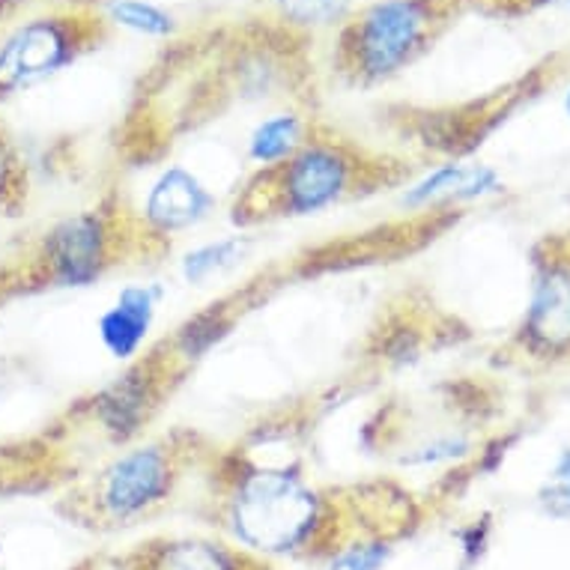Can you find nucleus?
<instances>
[{
    "label": "nucleus",
    "mask_w": 570,
    "mask_h": 570,
    "mask_svg": "<svg viewBox=\"0 0 570 570\" xmlns=\"http://www.w3.org/2000/svg\"><path fill=\"white\" fill-rule=\"evenodd\" d=\"M213 525L236 550L261 561H323L346 534L344 502L311 484L302 463L222 458L213 493Z\"/></svg>",
    "instance_id": "1"
},
{
    "label": "nucleus",
    "mask_w": 570,
    "mask_h": 570,
    "mask_svg": "<svg viewBox=\"0 0 570 570\" xmlns=\"http://www.w3.org/2000/svg\"><path fill=\"white\" fill-rule=\"evenodd\" d=\"M389 165L337 138L311 135L296 156L272 170H257L234 206V222L243 227L272 218H311L371 195L383 186Z\"/></svg>",
    "instance_id": "2"
},
{
    "label": "nucleus",
    "mask_w": 570,
    "mask_h": 570,
    "mask_svg": "<svg viewBox=\"0 0 570 570\" xmlns=\"http://www.w3.org/2000/svg\"><path fill=\"white\" fill-rule=\"evenodd\" d=\"M191 463L188 436H161L122 445L96 469L76 499V514L99 532H122L174 502Z\"/></svg>",
    "instance_id": "3"
},
{
    "label": "nucleus",
    "mask_w": 570,
    "mask_h": 570,
    "mask_svg": "<svg viewBox=\"0 0 570 570\" xmlns=\"http://www.w3.org/2000/svg\"><path fill=\"white\" fill-rule=\"evenodd\" d=\"M449 0H376L337 28V66L355 85H383L440 33Z\"/></svg>",
    "instance_id": "4"
},
{
    "label": "nucleus",
    "mask_w": 570,
    "mask_h": 570,
    "mask_svg": "<svg viewBox=\"0 0 570 570\" xmlns=\"http://www.w3.org/2000/svg\"><path fill=\"white\" fill-rule=\"evenodd\" d=\"M144 243V236L129 218H122L120 206H90L57 218L39 236L30 275L39 287L48 291H87L122 263V254L131 245Z\"/></svg>",
    "instance_id": "5"
},
{
    "label": "nucleus",
    "mask_w": 570,
    "mask_h": 570,
    "mask_svg": "<svg viewBox=\"0 0 570 570\" xmlns=\"http://www.w3.org/2000/svg\"><path fill=\"white\" fill-rule=\"evenodd\" d=\"M105 37V19L85 10L39 12L0 37V105L46 85Z\"/></svg>",
    "instance_id": "6"
},
{
    "label": "nucleus",
    "mask_w": 570,
    "mask_h": 570,
    "mask_svg": "<svg viewBox=\"0 0 570 570\" xmlns=\"http://www.w3.org/2000/svg\"><path fill=\"white\" fill-rule=\"evenodd\" d=\"M179 376L183 371L170 362L168 350L156 346L102 385L87 401V415L105 440L114 445H131L156 419L161 401L168 397L174 383H179Z\"/></svg>",
    "instance_id": "7"
},
{
    "label": "nucleus",
    "mask_w": 570,
    "mask_h": 570,
    "mask_svg": "<svg viewBox=\"0 0 570 570\" xmlns=\"http://www.w3.org/2000/svg\"><path fill=\"white\" fill-rule=\"evenodd\" d=\"M218 197L191 168L168 165L144 191L140 204V236L144 243H165L197 230L216 216Z\"/></svg>",
    "instance_id": "8"
},
{
    "label": "nucleus",
    "mask_w": 570,
    "mask_h": 570,
    "mask_svg": "<svg viewBox=\"0 0 570 570\" xmlns=\"http://www.w3.org/2000/svg\"><path fill=\"white\" fill-rule=\"evenodd\" d=\"M520 337L541 358L570 355V257L550 252L534 263Z\"/></svg>",
    "instance_id": "9"
},
{
    "label": "nucleus",
    "mask_w": 570,
    "mask_h": 570,
    "mask_svg": "<svg viewBox=\"0 0 570 570\" xmlns=\"http://www.w3.org/2000/svg\"><path fill=\"white\" fill-rule=\"evenodd\" d=\"M165 296H168V291L159 281H135V284L120 287L111 305L99 314L96 337L114 362L131 365L144 355Z\"/></svg>",
    "instance_id": "10"
},
{
    "label": "nucleus",
    "mask_w": 570,
    "mask_h": 570,
    "mask_svg": "<svg viewBox=\"0 0 570 570\" xmlns=\"http://www.w3.org/2000/svg\"><path fill=\"white\" fill-rule=\"evenodd\" d=\"M502 191H505V179L490 165L442 161L403 186L401 206L410 213H424V209H436V206L475 204V200H487Z\"/></svg>",
    "instance_id": "11"
},
{
    "label": "nucleus",
    "mask_w": 570,
    "mask_h": 570,
    "mask_svg": "<svg viewBox=\"0 0 570 570\" xmlns=\"http://www.w3.org/2000/svg\"><path fill=\"white\" fill-rule=\"evenodd\" d=\"M126 570H272L266 561L236 550L225 538H159L126 559Z\"/></svg>",
    "instance_id": "12"
},
{
    "label": "nucleus",
    "mask_w": 570,
    "mask_h": 570,
    "mask_svg": "<svg viewBox=\"0 0 570 570\" xmlns=\"http://www.w3.org/2000/svg\"><path fill=\"white\" fill-rule=\"evenodd\" d=\"M314 135V126L296 108L266 114L257 120L245 138V161L257 170H272L296 156Z\"/></svg>",
    "instance_id": "13"
},
{
    "label": "nucleus",
    "mask_w": 570,
    "mask_h": 570,
    "mask_svg": "<svg viewBox=\"0 0 570 570\" xmlns=\"http://www.w3.org/2000/svg\"><path fill=\"white\" fill-rule=\"evenodd\" d=\"M236 326V311L227 305V302H213L206 308L195 311L191 317H186L174 328V335L165 341V350H168L170 362L186 374L188 367L204 362L206 355L213 353L216 346H222L227 341V335L234 332Z\"/></svg>",
    "instance_id": "14"
},
{
    "label": "nucleus",
    "mask_w": 570,
    "mask_h": 570,
    "mask_svg": "<svg viewBox=\"0 0 570 570\" xmlns=\"http://www.w3.org/2000/svg\"><path fill=\"white\" fill-rule=\"evenodd\" d=\"M254 248V236L248 234H225L206 243L191 245L179 257V278L188 287H206L209 281L225 278L227 272L239 269Z\"/></svg>",
    "instance_id": "15"
},
{
    "label": "nucleus",
    "mask_w": 570,
    "mask_h": 570,
    "mask_svg": "<svg viewBox=\"0 0 570 570\" xmlns=\"http://www.w3.org/2000/svg\"><path fill=\"white\" fill-rule=\"evenodd\" d=\"M397 541L401 538L376 529H346L335 550L323 559V570H385Z\"/></svg>",
    "instance_id": "16"
},
{
    "label": "nucleus",
    "mask_w": 570,
    "mask_h": 570,
    "mask_svg": "<svg viewBox=\"0 0 570 570\" xmlns=\"http://www.w3.org/2000/svg\"><path fill=\"white\" fill-rule=\"evenodd\" d=\"M287 33H320L341 28L353 16V0H269Z\"/></svg>",
    "instance_id": "17"
},
{
    "label": "nucleus",
    "mask_w": 570,
    "mask_h": 570,
    "mask_svg": "<svg viewBox=\"0 0 570 570\" xmlns=\"http://www.w3.org/2000/svg\"><path fill=\"white\" fill-rule=\"evenodd\" d=\"M108 21L150 39H170L177 33V19L150 0H108L105 3V24Z\"/></svg>",
    "instance_id": "18"
},
{
    "label": "nucleus",
    "mask_w": 570,
    "mask_h": 570,
    "mask_svg": "<svg viewBox=\"0 0 570 570\" xmlns=\"http://www.w3.org/2000/svg\"><path fill=\"white\" fill-rule=\"evenodd\" d=\"M421 350H424V335L406 317H392L374 335V355L385 367H394V371L415 365L421 358Z\"/></svg>",
    "instance_id": "19"
},
{
    "label": "nucleus",
    "mask_w": 570,
    "mask_h": 570,
    "mask_svg": "<svg viewBox=\"0 0 570 570\" xmlns=\"http://www.w3.org/2000/svg\"><path fill=\"white\" fill-rule=\"evenodd\" d=\"M472 454V442L460 433H436L428 442H421L415 449L403 451L397 463L406 469H431V466H451Z\"/></svg>",
    "instance_id": "20"
},
{
    "label": "nucleus",
    "mask_w": 570,
    "mask_h": 570,
    "mask_svg": "<svg viewBox=\"0 0 570 570\" xmlns=\"http://www.w3.org/2000/svg\"><path fill=\"white\" fill-rule=\"evenodd\" d=\"M28 197V177L24 165L19 161L16 150L10 147L7 135L0 131V218L16 216Z\"/></svg>",
    "instance_id": "21"
},
{
    "label": "nucleus",
    "mask_w": 570,
    "mask_h": 570,
    "mask_svg": "<svg viewBox=\"0 0 570 570\" xmlns=\"http://www.w3.org/2000/svg\"><path fill=\"white\" fill-rule=\"evenodd\" d=\"M541 502L552 514L570 517V449L556 458V466L541 487Z\"/></svg>",
    "instance_id": "22"
},
{
    "label": "nucleus",
    "mask_w": 570,
    "mask_h": 570,
    "mask_svg": "<svg viewBox=\"0 0 570 570\" xmlns=\"http://www.w3.org/2000/svg\"><path fill=\"white\" fill-rule=\"evenodd\" d=\"M490 534H493V525H490V517H481V520H472L463 529H458L460 541V559L463 564H478L484 559V552L490 550Z\"/></svg>",
    "instance_id": "23"
},
{
    "label": "nucleus",
    "mask_w": 570,
    "mask_h": 570,
    "mask_svg": "<svg viewBox=\"0 0 570 570\" xmlns=\"http://www.w3.org/2000/svg\"><path fill=\"white\" fill-rule=\"evenodd\" d=\"M564 111H568V117H570V90H568V99H564Z\"/></svg>",
    "instance_id": "24"
},
{
    "label": "nucleus",
    "mask_w": 570,
    "mask_h": 570,
    "mask_svg": "<svg viewBox=\"0 0 570 570\" xmlns=\"http://www.w3.org/2000/svg\"><path fill=\"white\" fill-rule=\"evenodd\" d=\"M552 3H561V7H568L570 10V0H552Z\"/></svg>",
    "instance_id": "25"
},
{
    "label": "nucleus",
    "mask_w": 570,
    "mask_h": 570,
    "mask_svg": "<svg viewBox=\"0 0 570 570\" xmlns=\"http://www.w3.org/2000/svg\"><path fill=\"white\" fill-rule=\"evenodd\" d=\"M0 570H3V541H0Z\"/></svg>",
    "instance_id": "26"
}]
</instances>
